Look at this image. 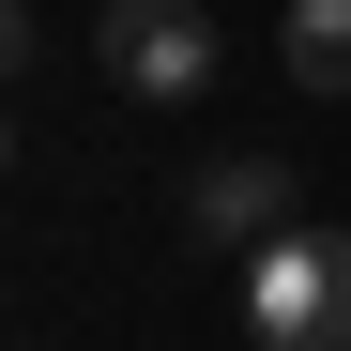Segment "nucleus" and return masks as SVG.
Masks as SVG:
<instances>
[{"label": "nucleus", "mask_w": 351, "mask_h": 351, "mask_svg": "<svg viewBox=\"0 0 351 351\" xmlns=\"http://www.w3.org/2000/svg\"><path fill=\"white\" fill-rule=\"evenodd\" d=\"M16 62H31V16H16V0H0V77H16Z\"/></svg>", "instance_id": "obj_5"}, {"label": "nucleus", "mask_w": 351, "mask_h": 351, "mask_svg": "<svg viewBox=\"0 0 351 351\" xmlns=\"http://www.w3.org/2000/svg\"><path fill=\"white\" fill-rule=\"evenodd\" d=\"M290 77H306V92H351V0H290Z\"/></svg>", "instance_id": "obj_4"}, {"label": "nucleus", "mask_w": 351, "mask_h": 351, "mask_svg": "<svg viewBox=\"0 0 351 351\" xmlns=\"http://www.w3.org/2000/svg\"><path fill=\"white\" fill-rule=\"evenodd\" d=\"M92 62L123 77L138 107H199L214 92V16H199V0H107V16H92Z\"/></svg>", "instance_id": "obj_2"}, {"label": "nucleus", "mask_w": 351, "mask_h": 351, "mask_svg": "<svg viewBox=\"0 0 351 351\" xmlns=\"http://www.w3.org/2000/svg\"><path fill=\"white\" fill-rule=\"evenodd\" d=\"M245 336L260 351H351V229H290L245 260Z\"/></svg>", "instance_id": "obj_1"}, {"label": "nucleus", "mask_w": 351, "mask_h": 351, "mask_svg": "<svg viewBox=\"0 0 351 351\" xmlns=\"http://www.w3.org/2000/svg\"><path fill=\"white\" fill-rule=\"evenodd\" d=\"M0 153H16V107H0Z\"/></svg>", "instance_id": "obj_6"}, {"label": "nucleus", "mask_w": 351, "mask_h": 351, "mask_svg": "<svg viewBox=\"0 0 351 351\" xmlns=\"http://www.w3.org/2000/svg\"><path fill=\"white\" fill-rule=\"evenodd\" d=\"M184 229L214 260H260V245H290V168L275 153H214L199 184H184Z\"/></svg>", "instance_id": "obj_3"}]
</instances>
